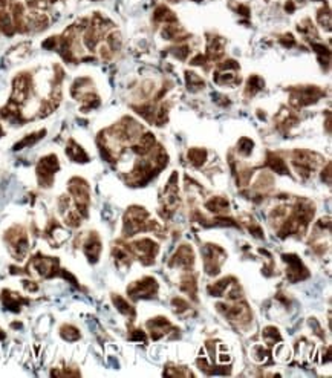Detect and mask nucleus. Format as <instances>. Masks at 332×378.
I'll return each mask as SVG.
<instances>
[{"label": "nucleus", "mask_w": 332, "mask_h": 378, "mask_svg": "<svg viewBox=\"0 0 332 378\" xmlns=\"http://www.w3.org/2000/svg\"><path fill=\"white\" fill-rule=\"evenodd\" d=\"M194 263V254H193V250L191 247L188 245H182L178 248V251L174 253L170 265L171 266H179V268H184V270H190Z\"/></svg>", "instance_id": "nucleus-6"}, {"label": "nucleus", "mask_w": 332, "mask_h": 378, "mask_svg": "<svg viewBox=\"0 0 332 378\" xmlns=\"http://www.w3.org/2000/svg\"><path fill=\"white\" fill-rule=\"evenodd\" d=\"M262 337H263V340H265L268 345H274L276 342H280V340H282V336H280L279 329H277V328H273V326L265 328L263 332H262Z\"/></svg>", "instance_id": "nucleus-20"}, {"label": "nucleus", "mask_w": 332, "mask_h": 378, "mask_svg": "<svg viewBox=\"0 0 332 378\" xmlns=\"http://www.w3.org/2000/svg\"><path fill=\"white\" fill-rule=\"evenodd\" d=\"M171 305H173V309H174L178 314H181V313H184V311L188 309V303H187L184 299H181V297H174V299L171 300Z\"/></svg>", "instance_id": "nucleus-24"}, {"label": "nucleus", "mask_w": 332, "mask_h": 378, "mask_svg": "<svg viewBox=\"0 0 332 378\" xmlns=\"http://www.w3.org/2000/svg\"><path fill=\"white\" fill-rule=\"evenodd\" d=\"M188 161L194 166V167H201L205 160H207V150L205 149H201V147H194V149H190L188 153Z\"/></svg>", "instance_id": "nucleus-13"}, {"label": "nucleus", "mask_w": 332, "mask_h": 378, "mask_svg": "<svg viewBox=\"0 0 332 378\" xmlns=\"http://www.w3.org/2000/svg\"><path fill=\"white\" fill-rule=\"evenodd\" d=\"M147 328L152 331V339L153 340H160L161 337H164L167 332L171 329V325H170V322L167 320L166 317H157V319L147 322Z\"/></svg>", "instance_id": "nucleus-7"}, {"label": "nucleus", "mask_w": 332, "mask_h": 378, "mask_svg": "<svg viewBox=\"0 0 332 378\" xmlns=\"http://www.w3.org/2000/svg\"><path fill=\"white\" fill-rule=\"evenodd\" d=\"M58 169H60V164H58V160L55 155H48V157L41 158L38 166H37V176H38L40 186H43V187L52 186L54 175L57 173Z\"/></svg>", "instance_id": "nucleus-2"}, {"label": "nucleus", "mask_w": 332, "mask_h": 378, "mask_svg": "<svg viewBox=\"0 0 332 378\" xmlns=\"http://www.w3.org/2000/svg\"><path fill=\"white\" fill-rule=\"evenodd\" d=\"M283 260L288 263V279L296 283V282H300L303 279H306L309 276V271L306 270V266L303 265V262L294 256V254H285L283 256Z\"/></svg>", "instance_id": "nucleus-5"}, {"label": "nucleus", "mask_w": 332, "mask_h": 378, "mask_svg": "<svg viewBox=\"0 0 332 378\" xmlns=\"http://www.w3.org/2000/svg\"><path fill=\"white\" fill-rule=\"evenodd\" d=\"M171 52H173V55L178 57L179 60H185L187 55L190 54V49H188L187 46H179V48H173Z\"/></svg>", "instance_id": "nucleus-25"}, {"label": "nucleus", "mask_w": 332, "mask_h": 378, "mask_svg": "<svg viewBox=\"0 0 332 378\" xmlns=\"http://www.w3.org/2000/svg\"><path fill=\"white\" fill-rule=\"evenodd\" d=\"M45 134H46V130H40V132H35V134H31V135H28V137H25L21 141H18L17 144H15V150H20V149H25V147H29V146H32V144H35L38 140H41L43 137H45Z\"/></svg>", "instance_id": "nucleus-18"}, {"label": "nucleus", "mask_w": 332, "mask_h": 378, "mask_svg": "<svg viewBox=\"0 0 332 378\" xmlns=\"http://www.w3.org/2000/svg\"><path fill=\"white\" fill-rule=\"evenodd\" d=\"M66 155L72 160V161H77V163H87L89 161V157L87 153L84 152V149L81 146H78L74 140L69 141L68 147H66Z\"/></svg>", "instance_id": "nucleus-9"}, {"label": "nucleus", "mask_w": 332, "mask_h": 378, "mask_svg": "<svg viewBox=\"0 0 332 378\" xmlns=\"http://www.w3.org/2000/svg\"><path fill=\"white\" fill-rule=\"evenodd\" d=\"M263 86H265L263 78H260L259 75H253V77H250V80H248V83H247L245 92H247V95H251V97H253V95H256L259 91H262Z\"/></svg>", "instance_id": "nucleus-17"}, {"label": "nucleus", "mask_w": 332, "mask_h": 378, "mask_svg": "<svg viewBox=\"0 0 332 378\" xmlns=\"http://www.w3.org/2000/svg\"><path fill=\"white\" fill-rule=\"evenodd\" d=\"M280 41H282V45H285V46H288V48L296 45V40H294V37H293L291 34H288V35L282 37V38H280Z\"/></svg>", "instance_id": "nucleus-27"}, {"label": "nucleus", "mask_w": 332, "mask_h": 378, "mask_svg": "<svg viewBox=\"0 0 332 378\" xmlns=\"http://www.w3.org/2000/svg\"><path fill=\"white\" fill-rule=\"evenodd\" d=\"M207 210H210L211 213H216V214H220V213H225L228 210V201L222 196H214L211 197L207 204H205Z\"/></svg>", "instance_id": "nucleus-11"}, {"label": "nucleus", "mask_w": 332, "mask_h": 378, "mask_svg": "<svg viewBox=\"0 0 332 378\" xmlns=\"http://www.w3.org/2000/svg\"><path fill=\"white\" fill-rule=\"evenodd\" d=\"M317 18H319V23H320L323 28L326 26V29H331V12H329V8H328V6H326V9L322 8V9L319 11Z\"/></svg>", "instance_id": "nucleus-23"}, {"label": "nucleus", "mask_w": 332, "mask_h": 378, "mask_svg": "<svg viewBox=\"0 0 332 378\" xmlns=\"http://www.w3.org/2000/svg\"><path fill=\"white\" fill-rule=\"evenodd\" d=\"M231 280H233V277H225V279H220V280L214 282L213 285L208 286V293H210L211 296H216V297L224 296V293H225V291L228 290V286L233 283Z\"/></svg>", "instance_id": "nucleus-14"}, {"label": "nucleus", "mask_w": 332, "mask_h": 378, "mask_svg": "<svg viewBox=\"0 0 332 378\" xmlns=\"http://www.w3.org/2000/svg\"><path fill=\"white\" fill-rule=\"evenodd\" d=\"M114 303L117 305V309L121 313V314H124V316H129V317H135V309H134V306L127 302V300H124L123 297H120V296H114Z\"/></svg>", "instance_id": "nucleus-19"}, {"label": "nucleus", "mask_w": 332, "mask_h": 378, "mask_svg": "<svg viewBox=\"0 0 332 378\" xmlns=\"http://www.w3.org/2000/svg\"><path fill=\"white\" fill-rule=\"evenodd\" d=\"M267 166L273 170V172H277L280 175H286L290 170H288V166L286 163L276 153H268V158H267Z\"/></svg>", "instance_id": "nucleus-10"}, {"label": "nucleus", "mask_w": 332, "mask_h": 378, "mask_svg": "<svg viewBox=\"0 0 332 378\" xmlns=\"http://www.w3.org/2000/svg\"><path fill=\"white\" fill-rule=\"evenodd\" d=\"M171 2H176V0H171Z\"/></svg>", "instance_id": "nucleus-29"}, {"label": "nucleus", "mask_w": 332, "mask_h": 378, "mask_svg": "<svg viewBox=\"0 0 332 378\" xmlns=\"http://www.w3.org/2000/svg\"><path fill=\"white\" fill-rule=\"evenodd\" d=\"M196 288H197V283H196V279L194 276L191 274H185L182 279H181V290L190 296H193L196 299Z\"/></svg>", "instance_id": "nucleus-16"}, {"label": "nucleus", "mask_w": 332, "mask_h": 378, "mask_svg": "<svg viewBox=\"0 0 332 378\" xmlns=\"http://www.w3.org/2000/svg\"><path fill=\"white\" fill-rule=\"evenodd\" d=\"M153 18L157 23H176V15L167 6H158L153 12Z\"/></svg>", "instance_id": "nucleus-12"}, {"label": "nucleus", "mask_w": 332, "mask_h": 378, "mask_svg": "<svg viewBox=\"0 0 332 378\" xmlns=\"http://www.w3.org/2000/svg\"><path fill=\"white\" fill-rule=\"evenodd\" d=\"M3 135V129H2V126H0V137Z\"/></svg>", "instance_id": "nucleus-28"}, {"label": "nucleus", "mask_w": 332, "mask_h": 378, "mask_svg": "<svg viewBox=\"0 0 332 378\" xmlns=\"http://www.w3.org/2000/svg\"><path fill=\"white\" fill-rule=\"evenodd\" d=\"M323 97V91L316 86H305V87H294L291 89V106L294 107H305Z\"/></svg>", "instance_id": "nucleus-1"}, {"label": "nucleus", "mask_w": 332, "mask_h": 378, "mask_svg": "<svg viewBox=\"0 0 332 378\" xmlns=\"http://www.w3.org/2000/svg\"><path fill=\"white\" fill-rule=\"evenodd\" d=\"M157 293H158V283L153 277H144L143 280H138L127 288V294L134 300L152 299L157 296Z\"/></svg>", "instance_id": "nucleus-3"}, {"label": "nucleus", "mask_w": 332, "mask_h": 378, "mask_svg": "<svg viewBox=\"0 0 332 378\" xmlns=\"http://www.w3.org/2000/svg\"><path fill=\"white\" fill-rule=\"evenodd\" d=\"M253 146H254V143H253L250 138L244 137V138H240V140H239V143H237V150H239V153H240V155L248 157V155L253 152Z\"/></svg>", "instance_id": "nucleus-21"}, {"label": "nucleus", "mask_w": 332, "mask_h": 378, "mask_svg": "<svg viewBox=\"0 0 332 378\" xmlns=\"http://www.w3.org/2000/svg\"><path fill=\"white\" fill-rule=\"evenodd\" d=\"M130 340H137V342H143V343H146L147 337H146V334H144L143 331L137 329V331H134V334L130 336Z\"/></svg>", "instance_id": "nucleus-26"}, {"label": "nucleus", "mask_w": 332, "mask_h": 378, "mask_svg": "<svg viewBox=\"0 0 332 378\" xmlns=\"http://www.w3.org/2000/svg\"><path fill=\"white\" fill-rule=\"evenodd\" d=\"M84 254L89 257L91 262H97L98 260V256L101 253V242L98 239V236L95 233H92L89 236V239L84 242Z\"/></svg>", "instance_id": "nucleus-8"}, {"label": "nucleus", "mask_w": 332, "mask_h": 378, "mask_svg": "<svg viewBox=\"0 0 332 378\" xmlns=\"http://www.w3.org/2000/svg\"><path fill=\"white\" fill-rule=\"evenodd\" d=\"M61 337L68 342H74L77 339H80V332L75 326H71V325H64L61 328Z\"/></svg>", "instance_id": "nucleus-22"}, {"label": "nucleus", "mask_w": 332, "mask_h": 378, "mask_svg": "<svg viewBox=\"0 0 332 378\" xmlns=\"http://www.w3.org/2000/svg\"><path fill=\"white\" fill-rule=\"evenodd\" d=\"M185 81H187V86H188V89H190L191 92L201 91V89H204V86H205L204 80H202L197 74L190 72V71L185 72Z\"/></svg>", "instance_id": "nucleus-15"}, {"label": "nucleus", "mask_w": 332, "mask_h": 378, "mask_svg": "<svg viewBox=\"0 0 332 378\" xmlns=\"http://www.w3.org/2000/svg\"><path fill=\"white\" fill-rule=\"evenodd\" d=\"M130 250L134 254L140 257V260L144 265H149V263H153L155 260V256L158 253V243L153 242L152 239H140L132 243Z\"/></svg>", "instance_id": "nucleus-4"}]
</instances>
